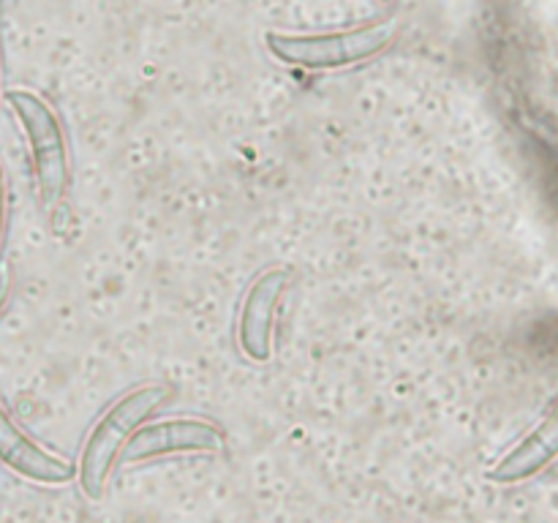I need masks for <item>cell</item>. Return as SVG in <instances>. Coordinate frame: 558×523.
Here are the masks:
<instances>
[{"label": "cell", "mask_w": 558, "mask_h": 523, "mask_svg": "<svg viewBox=\"0 0 558 523\" xmlns=\"http://www.w3.org/2000/svg\"><path fill=\"white\" fill-rule=\"evenodd\" d=\"M396 38V22H371V25L336 33H265V44L272 58L308 71H336L365 63L387 52Z\"/></svg>", "instance_id": "6da1fadb"}, {"label": "cell", "mask_w": 558, "mask_h": 523, "mask_svg": "<svg viewBox=\"0 0 558 523\" xmlns=\"http://www.w3.org/2000/svg\"><path fill=\"white\" fill-rule=\"evenodd\" d=\"M169 398L167 385H142L136 390L125 392L118 403L107 409L96 428L90 430L82 450L80 463V485L90 499H101L104 488H107L109 469H112L114 458L123 450L129 436L161 406Z\"/></svg>", "instance_id": "7a4b0ae2"}, {"label": "cell", "mask_w": 558, "mask_h": 523, "mask_svg": "<svg viewBox=\"0 0 558 523\" xmlns=\"http://www.w3.org/2000/svg\"><path fill=\"white\" fill-rule=\"evenodd\" d=\"M3 98L25 131L38 196L47 207H58L69 188V147H65L63 129H60L52 107L36 93L16 87Z\"/></svg>", "instance_id": "3957f363"}, {"label": "cell", "mask_w": 558, "mask_h": 523, "mask_svg": "<svg viewBox=\"0 0 558 523\" xmlns=\"http://www.w3.org/2000/svg\"><path fill=\"white\" fill-rule=\"evenodd\" d=\"M223 447V430L207 419H163V423L136 428L123 445V461L136 463L174 452H218Z\"/></svg>", "instance_id": "277c9868"}, {"label": "cell", "mask_w": 558, "mask_h": 523, "mask_svg": "<svg viewBox=\"0 0 558 523\" xmlns=\"http://www.w3.org/2000/svg\"><path fill=\"white\" fill-rule=\"evenodd\" d=\"M289 283V272L283 267L265 270L243 300L238 321L240 349L254 363H267L272 354V319H276V305L281 303L283 289Z\"/></svg>", "instance_id": "5b68a950"}, {"label": "cell", "mask_w": 558, "mask_h": 523, "mask_svg": "<svg viewBox=\"0 0 558 523\" xmlns=\"http://www.w3.org/2000/svg\"><path fill=\"white\" fill-rule=\"evenodd\" d=\"M0 461L14 469L16 474H22V477L47 485L69 483L76 474L74 463L52 455L41 445H36L31 436H25V430L11 419L3 401H0Z\"/></svg>", "instance_id": "8992f818"}, {"label": "cell", "mask_w": 558, "mask_h": 523, "mask_svg": "<svg viewBox=\"0 0 558 523\" xmlns=\"http://www.w3.org/2000/svg\"><path fill=\"white\" fill-rule=\"evenodd\" d=\"M558 455V396L548 406L545 417L534 425L532 434L512 447L499 463L488 472L496 483H515V479L532 477L534 472L545 466L550 458Z\"/></svg>", "instance_id": "52a82bcc"}, {"label": "cell", "mask_w": 558, "mask_h": 523, "mask_svg": "<svg viewBox=\"0 0 558 523\" xmlns=\"http://www.w3.org/2000/svg\"><path fill=\"white\" fill-rule=\"evenodd\" d=\"M5 221H9V183H5V169L0 163V248H3Z\"/></svg>", "instance_id": "ba28073f"}, {"label": "cell", "mask_w": 558, "mask_h": 523, "mask_svg": "<svg viewBox=\"0 0 558 523\" xmlns=\"http://www.w3.org/2000/svg\"><path fill=\"white\" fill-rule=\"evenodd\" d=\"M9 294H11V272L5 267H0V311L5 308L9 303Z\"/></svg>", "instance_id": "9c48e42d"}, {"label": "cell", "mask_w": 558, "mask_h": 523, "mask_svg": "<svg viewBox=\"0 0 558 523\" xmlns=\"http://www.w3.org/2000/svg\"><path fill=\"white\" fill-rule=\"evenodd\" d=\"M0 101H3V85H0Z\"/></svg>", "instance_id": "30bf717a"}]
</instances>
